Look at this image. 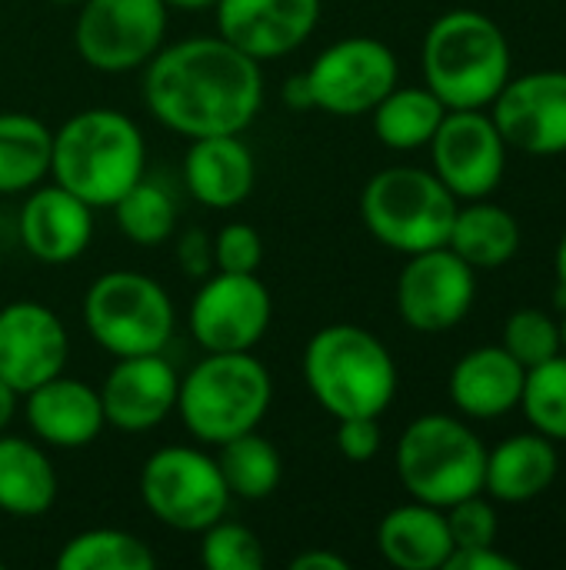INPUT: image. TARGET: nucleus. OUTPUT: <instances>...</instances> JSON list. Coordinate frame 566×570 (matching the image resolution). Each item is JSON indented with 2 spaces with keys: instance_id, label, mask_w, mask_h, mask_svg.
Returning <instances> with one entry per match:
<instances>
[{
  "instance_id": "obj_1",
  "label": "nucleus",
  "mask_w": 566,
  "mask_h": 570,
  "mask_svg": "<svg viewBox=\"0 0 566 570\" xmlns=\"http://www.w3.org/2000/svg\"><path fill=\"white\" fill-rule=\"evenodd\" d=\"M143 104L180 137L244 134L264 104L260 60L224 37H190L160 47L143 63Z\"/></svg>"
},
{
  "instance_id": "obj_2",
  "label": "nucleus",
  "mask_w": 566,
  "mask_h": 570,
  "mask_svg": "<svg viewBox=\"0 0 566 570\" xmlns=\"http://www.w3.org/2000/svg\"><path fill=\"white\" fill-rule=\"evenodd\" d=\"M147 167V144L140 127L110 107H90L60 124L53 134L50 174L53 184L83 204L113 207Z\"/></svg>"
},
{
  "instance_id": "obj_3",
  "label": "nucleus",
  "mask_w": 566,
  "mask_h": 570,
  "mask_svg": "<svg viewBox=\"0 0 566 570\" xmlns=\"http://www.w3.org/2000/svg\"><path fill=\"white\" fill-rule=\"evenodd\" d=\"M424 83L447 110H484L510 80V43L480 10L440 13L420 50Z\"/></svg>"
},
{
  "instance_id": "obj_4",
  "label": "nucleus",
  "mask_w": 566,
  "mask_h": 570,
  "mask_svg": "<svg viewBox=\"0 0 566 570\" xmlns=\"http://www.w3.org/2000/svg\"><path fill=\"white\" fill-rule=\"evenodd\" d=\"M314 401L340 417H380L397 397V364L380 337L357 324L320 327L304 351Z\"/></svg>"
},
{
  "instance_id": "obj_5",
  "label": "nucleus",
  "mask_w": 566,
  "mask_h": 570,
  "mask_svg": "<svg viewBox=\"0 0 566 570\" xmlns=\"http://www.w3.org/2000/svg\"><path fill=\"white\" fill-rule=\"evenodd\" d=\"M274 401L270 371L250 351L207 354L177 387V414L200 444H224L257 431Z\"/></svg>"
},
{
  "instance_id": "obj_6",
  "label": "nucleus",
  "mask_w": 566,
  "mask_h": 570,
  "mask_svg": "<svg viewBox=\"0 0 566 570\" xmlns=\"http://www.w3.org/2000/svg\"><path fill=\"white\" fill-rule=\"evenodd\" d=\"M487 448L450 414H424L407 424L397 444V478L414 501L450 508L484 494Z\"/></svg>"
},
{
  "instance_id": "obj_7",
  "label": "nucleus",
  "mask_w": 566,
  "mask_h": 570,
  "mask_svg": "<svg viewBox=\"0 0 566 570\" xmlns=\"http://www.w3.org/2000/svg\"><path fill=\"white\" fill-rule=\"evenodd\" d=\"M457 204L460 200L434 170L387 167L367 180L360 194V217L384 247L410 257L447 244Z\"/></svg>"
},
{
  "instance_id": "obj_8",
  "label": "nucleus",
  "mask_w": 566,
  "mask_h": 570,
  "mask_svg": "<svg viewBox=\"0 0 566 570\" xmlns=\"http://www.w3.org/2000/svg\"><path fill=\"white\" fill-rule=\"evenodd\" d=\"M90 337L113 357L163 354L173 337L170 294L140 271H107L83 297Z\"/></svg>"
},
{
  "instance_id": "obj_9",
  "label": "nucleus",
  "mask_w": 566,
  "mask_h": 570,
  "mask_svg": "<svg viewBox=\"0 0 566 570\" xmlns=\"http://www.w3.org/2000/svg\"><path fill=\"white\" fill-rule=\"evenodd\" d=\"M140 498L163 528L183 534H200L220 521L230 504L217 458L183 444L160 448L143 461Z\"/></svg>"
},
{
  "instance_id": "obj_10",
  "label": "nucleus",
  "mask_w": 566,
  "mask_h": 570,
  "mask_svg": "<svg viewBox=\"0 0 566 570\" xmlns=\"http://www.w3.org/2000/svg\"><path fill=\"white\" fill-rule=\"evenodd\" d=\"M167 37L163 0H83L73 43L83 63L100 73H127L143 67Z\"/></svg>"
},
{
  "instance_id": "obj_11",
  "label": "nucleus",
  "mask_w": 566,
  "mask_h": 570,
  "mask_svg": "<svg viewBox=\"0 0 566 570\" xmlns=\"http://www.w3.org/2000/svg\"><path fill=\"white\" fill-rule=\"evenodd\" d=\"M317 110L337 117L370 114L400 77L397 53L377 37H344L317 53L304 73Z\"/></svg>"
},
{
  "instance_id": "obj_12",
  "label": "nucleus",
  "mask_w": 566,
  "mask_h": 570,
  "mask_svg": "<svg viewBox=\"0 0 566 570\" xmlns=\"http://www.w3.org/2000/svg\"><path fill=\"white\" fill-rule=\"evenodd\" d=\"M274 317V297L257 274L214 271L190 304V331L207 354L254 351Z\"/></svg>"
},
{
  "instance_id": "obj_13",
  "label": "nucleus",
  "mask_w": 566,
  "mask_h": 570,
  "mask_svg": "<svg viewBox=\"0 0 566 570\" xmlns=\"http://www.w3.org/2000/svg\"><path fill=\"white\" fill-rule=\"evenodd\" d=\"M427 147L434 174L457 200L490 197L504 180L510 147L484 110H447Z\"/></svg>"
},
{
  "instance_id": "obj_14",
  "label": "nucleus",
  "mask_w": 566,
  "mask_h": 570,
  "mask_svg": "<svg viewBox=\"0 0 566 570\" xmlns=\"http://www.w3.org/2000/svg\"><path fill=\"white\" fill-rule=\"evenodd\" d=\"M477 297L474 267L447 244L410 254L397 281V311L407 327L420 334H444L457 327Z\"/></svg>"
},
{
  "instance_id": "obj_15",
  "label": "nucleus",
  "mask_w": 566,
  "mask_h": 570,
  "mask_svg": "<svg viewBox=\"0 0 566 570\" xmlns=\"http://www.w3.org/2000/svg\"><path fill=\"white\" fill-rule=\"evenodd\" d=\"M490 107L507 147L530 157L566 154V70L510 77Z\"/></svg>"
},
{
  "instance_id": "obj_16",
  "label": "nucleus",
  "mask_w": 566,
  "mask_h": 570,
  "mask_svg": "<svg viewBox=\"0 0 566 570\" xmlns=\"http://www.w3.org/2000/svg\"><path fill=\"white\" fill-rule=\"evenodd\" d=\"M67 357V327L47 304L13 301L0 307V381H7L20 397L63 374Z\"/></svg>"
},
{
  "instance_id": "obj_17",
  "label": "nucleus",
  "mask_w": 566,
  "mask_h": 570,
  "mask_svg": "<svg viewBox=\"0 0 566 570\" xmlns=\"http://www.w3.org/2000/svg\"><path fill=\"white\" fill-rule=\"evenodd\" d=\"M217 30L254 60L287 57L317 30L320 0H217Z\"/></svg>"
},
{
  "instance_id": "obj_18",
  "label": "nucleus",
  "mask_w": 566,
  "mask_h": 570,
  "mask_svg": "<svg viewBox=\"0 0 566 570\" xmlns=\"http://www.w3.org/2000/svg\"><path fill=\"white\" fill-rule=\"evenodd\" d=\"M177 387L180 377L170 361L160 354H137L117 357L97 391L107 424L127 434H140L167 421V414L177 407Z\"/></svg>"
},
{
  "instance_id": "obj_19",
  "label": "nucleus",
  "mask_w": 566,
  "mask_h": 570,
  "mask_svg": "<svg viewBox=\"0 0 566 570\" xmlns=\"http://www.w3.org/2000/svg\"><path fill=\"white\" fill-rule=\"evenodd\" d=\"M20 244L43 264L77 261L93 237V207L60 184L33 187L17 217Z\"/></svg>"
},
{
  "instance_id": "obj_20",
  "label": "nucleus",
  "mask_w": 566,
  "mask_h": 570,
  "mask_svg": "<svg viewBox=\"0 0 566 570\" xmlns=\"http://www.w3.org/2000/svg\"><path fill=\"white\" fill-rule=\"evenodd\" d=\"M27 401V424L30 431L60 451H77L87 448L100 438V431L107 428L103 417V404H100V391L77 381V377H50L40 387L23 394Z\"/></svg>"
},
{
  "instance_id": "obj_21",
  "label": "nucleus",
  "mask_w": 566,
  "mask_h": 570,
  "mask_svg": "<svg viewBox=\"0 0 566 570\" xmlns=\"http://www.w3.org/2000/svg\"><path fill=\"white\" fill-rule=\"evenodd\" d=\"M183 180L197 204L210 210H234L250 197L257 164L240 134L197 137L183 157Z\"/></svg>"
},
{
  "instance_id": "obj_22",
  "label": "nucleus",
  "mask_w": 566,
  "mask_h": 570,
  "mask_svg": "<svg viewBox=\"0 0 566 570\" xmlns=\"http://www.w3.org/2000/svg\"><path fill=\"white\" fill-rule=\"evenodd\" d=\"M527 371L500 347H474L450 371V401L464 417L494 421L520 407Z\"/></svg>"
},
{
  "instance_id": "obj_23",
  "label": "nucleus",
  "mask_w": 566,
  "mask_h": 570,
  "mask_svg": "<svg viewBox=\"0 0 566 570\" xmlns=\"http://www.w3.org/2000/svg\"><path fill=\"white\" fill-rule=\"evenodd\" d=\"M557 471H560L557 441L537 431L514 434L500 441L494 451H487L484 494H490L500 504H527L557 481Z\"/></svg>"
},
{
  "instance_id": "obj_24",
  "label": "nucleus",
  "mask_w": 566,
  "mask_h": 570,
  "mask_svg": "<svg viewBox=\"0 0 566 570\" xmlns=\"http://www.w3.org/2000/svg\"><path fill=\"white\" fill-rule=\"evenodd\" d=\"M377 548L387 564L400 570H444L454 541L440 508L410 501L394 511L377 528Z\"/></svg>"
},
{
  "instance_id": "obj_25",
  "label": "nucleus",
  "mask_w": 566,
  "mask_h": 570,
  "mask_svg": "<svg viewBox=\"0 0 566 570\" xmlns=\"http://www.w3.org/2000/svg\"><path fill=\"white\" fill-rule=\"evenodd\" d=\"M520 237H524L520 224L507 207L490 204L487 197H477V200H467L464 207L457 204L447 247L457 257H464L474 271H494L517 257Z\"/></svg>"
},
{
  "instance_id": "obj_26",
  "label": "nucleus",
  "mask_w": 566,
  "mask_h": 570,
  "mask_svg": "<svg viewBox=\"0 0 566 570\" xmlns=\"http://www.w3.org/2000/svg\"><path fill=\"white\" fill-rule=\"evenodd\" d=\"M57 501V471L50 458L23 441L0 434V511L13 518H40Z\"/></svg>"
},
{
  "instance_id": "obj_27",
  "label": "nucleus",
  "mask_w": 566,
  "mask_h": 570,
  "mask_svg": "<svg viewBox=\"0 0 566 570\" xmlns=\"http://www.w3.org/2000/svg\"><path fill=\"white\" fill-rule=\"evenodd\" d=\"M53 130L30 114H0V194L33 190L50 174Z\"/></svg>"
},
{
  "instance_id": "obj_28",
  "label": "nucleus",
  "mask_w": 566,
  "mask_h": 570,
  "mask_svg": "<svg viewBox=\"0 0 566 570\" xmlns=\"http://www.w3.org/2000/svg\"><path fill=\"white\" fill-rule=\"evenodd\" d=\"M374 134L390 150L427 147L447 114L440 97L424 87H394L374 110Z\"/></svg>"
},
{
  "instance_id": "obj_29",
  "label": "nucleus",
  "mask_w": 566,
  "mask_h": 570,
  "mask_svg": "<svg viewBox=\"0 0 566 570\" xmlns=\"http://www.w3.org/2000/svg\"><path fill=\"white\" fill-rule=\"evenodd\" d=\"M217 448H220L217 468H220V478H224L230 498L267 501L280 488V478H284L280 451L257 431L237 434Z\"/></svg>"
},
{
  "instance_id": "obj_30",
  "label": "nucleus",
  "mask_w": 566,
  "mask_h": 570,
  "mask_svg": "<svg viewBox=\"0 0 566 570\" xmlns=\"http://www.w3.org/2000/svg\"><path fill=\"white\" fill-rule=\"evenodd\" d=\"M60 570H153L157 554L147 541L120 528H90L73 534L60 554Z\"/></svg>"
},
{
  "instance_id": "obj_31",
  "label": "nucleus",
  "mask_w": 566,
  "mask_h": 570,
  "mask_svg": "<svg viewBox=\"0 0 566 570\" xmlns=\"http://www.w3.org/2000/svg\"><path fill=\"white\" fill-rule=\"evenodd\" d=\"M113 217H117V227L127 240H133L140 247H157L177 227V200L167 187L140 177L113 204Z\"/></svg>"
},
{
  "instance_id": "obj_32",
  "label": "nucleus",
  "mask_w": 566,
  "mask_h": 570,
  "mask_svg": "<svg viewBox=\"0 0 566 570\" xmlns=\"http://www.w3.org/2000/svg\"><path fill=\"white\" fill-rule=\"evenodd\" d=\"M520 407L537 434L566 441V354L527 371Z\"/></svg>"
},
{
  "instance_id": "obj_33",
  "label": "nucleus",
  "mask_w": 566,
  "mask_h": 570,
  "mask_svg": "<svg viewBox=\"0 0 566 570\" xmlns=\"http://www.w3.org/2000/svg\"><path fill=\"white\" fill-rule=\"evenodd\" d=\"M500 347L524 367H537L557 354H564V334H560V321L550 317L540 307H520L507 317L504 324V341Z\"/></svg>"
},
{
  "instance_id": "obj_34",
  "label": "nucleus",
  "mask_w": 566,
  "mask_h": 570,
  "mask_svg": "<svg viewBox=\"0 0 566 570\" xmlns=\"http://www.w3.org/2000/svg\"><path fill=\"white\" fill-rule=\"evenodd\" d=\"M200 534V564L207 570H260L267 564L260 538L244 524L220 518Z\"/></svg>"
},
{
  "instance_id": "obj_35",
  "label": "nucleus",
  "mask_w": 566,
  "mask_h": 570,
  "mask_svg": "<svg viewBox=\"0 0 566 570\" xmlns=\"http://www.w3.org/2000/svg\"><path fill=\"white\" fill-rule=\"evenodd\" d=\"M444 518H447V531H450L454 548H487L497 541V531H500L497 511L480 494L444 508Z\"/></svg>"
},
{
  "instance_id": "obj_36",
  "label": "nucleus",
  "mask_w": 566,
  "mask_h": 570,
  "mask_svg": "<svg viewBox=\"0 0 566 570\" xmlns=\"http://www.w3.org/2000/svg\"><path fill=\"white\" fill-rule=\"evenodd\" d=\"M264 264V237L250 224H227L214 240V267L227 274H257Z\"/></svg>"
},
{
  "instance_id": "obj_37",
  "label": "nucleus",
  "mask_w": 566,
  "mask_h": 570,
  "mask_svg": "<svg viewBox=\"0 0 566 570\" xmlns=\"http://www.w3.org/2000/svg\"><path fill=\"white\" fill-rule=\"evenodd\" d=\"M380 417H340L337 421V451L347 461L367 464L380 451Z\"/></svg>"
},
{
  "instance_id": "obj_38",
  "label": "nucleus",
  "mask_w": 566,
  "mask_h": 570,
  "mask_svg": "<svg viewBox=\"0 0 566 570\" xmlns=\"http://www.w3.org/2000/svg\"><path fill=\"white\" fill-rule=\"evenodd\" d=\"M177 264H180L183 277H190V281H203V277H210L217 271L214 267V240L207 237V230L190 227V230L180 234Z\"/></svg>"
},
{
  "instance_id": "obj_39",
  "label": "nucleus",
  "mask_w": 566,
  "mask_h": 570,
  "mask_svg": "<svg viewBox=\"0 0 566 570\" xmlns=\"http://www.w3.org/2000/svg\"><path fill=\"white\" fill-rule=\"evenodd\" d=\"M444 570H517V561L500 554L494 544H487V548H454Z\"/></svg>"
},
{
  "instance_id": "obj_40",
  "label": "nucleus",
  "mask_w": 566,
  "mask_h": 570,
  "mask_svg": "<svg viewBox=\"0 0 566 570\" xmlns=\"http://www.w3.org/2000/svg\"><path fill=\"white\" fill-rule=\"evenodd\" d=\"M350 564L330 551H304L290 561V570H347Z\"/></svg>"
},
{
  "instance_id": "obj_41",
  "label": "nucleus",
  "mask_w": 566,
  "mask_h": 570,
  "mask_svg": "<svg viewBox=\"0 0 566 570\" xmlns=\"http://www.w3.org/2000/svg\"><path fill=\"white\" fill-rule=\"evenodd\" d=\"M284 104H287L290 110H314L310 83H307L304 73H297V77H290V80L284 83Z\"/></svg>"
},
{
  "instance_id": "obj_42",
  "label": "nucleus",
  "mask_w": 566,
  "mask_h": 570,
  "mask_svg": "<svg viewBox=\"0 0 566 570\" xmlns=\"http://www.w3.org/2000/svg\"><path fill=\"white\" fill-rule=\"evenodd\" d=\"M17 391L7 384V381H0V434L7 431V424L13 421V411H17Z\"/></svg>"
},
{
  "instance_id": "obj_43",
  "label": "nucleus",
  "mask_w": 566,
  "mask_h": 570,
  "mask_svg": "<svg viewBox=\"0 0 566 570\" xmlns=\"http://www.w3.org/2000/svg\"><path fill=\"white\" fill-rule=\"evenodd\" d=\"M554 271H557V284L566 291V234L564 240H560V247H557V257H554Z\"/></svg>"
},
{
  "instance_id": "obj_44",
  "label": "nucleus",
  "mask_w": 566,
  "mask_h": 570,
  "mask_svg": "<svg viewBox=\"0 0 566 570\" xmlns=\"http://www.w3.org/2000/svg\"><path fill=\"white\" fill-rule=\"evenodd\" d=\"M167 7H177V10H210L217 0H163Z\"/></svg>"
},
{
  "instance_id": "obj_45",
  "label": "nucleus",
  "mask_w": 566,
  "mask_h": 570,
  "mask_svg": "<svg viewBox=\"0 0 566 570\" xmlns=\"http://www.w3.org/2000/svg\"><path fill=\"white\" fill-rule=\"evenodd\" d=\"M560 334H564V354H566V311H564V321H560Z\"/></svg>"
},
{
  "instance_id": "obj_46",
  "label": "nucleus",
  "mask_w": 566,
  "mask_h": 570,
  "mask_svg": "<svg viewBox=\"0 0 566 570\" xmlns=\"http://www.w3.org/2000/svg\"><path fill=\"white\" fill-rule=\"evenodd\" d=\"M50 3H60V7H70V3H80V0H50Z\"/></svg>"
},
{
  "instance_id": "obj_47",
  "label": "nucleus",
  "mask_w": 566,
  "mask_h": 570,
  "mask_svg": "<svg viewBox=\"0 0 566 570\" xmlns=\"http://www.w3.org/2000/svg\"><path fill=\"white\" fill-rule=\"evenodd\" d=\"M0 568H3V564H0Z\"/></svg>"
}]
</instances>
